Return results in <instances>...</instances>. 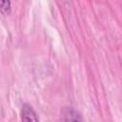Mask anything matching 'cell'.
<instances>
[{
  "instance_id": "cell-1",
  "label": "cell",
  "mask_w": 122,
  "mask_h": 122,
  "mask_svg": "<svg viewBox=\"0 0 122 122\" xmlns=\"http://www.w3.org/2000/svg\"><path fill=\"white\" fill-rule=\"evenodd\" d=\"M21 119L23 121H39V118L32 109V107L27 103L23 104L21 109Z\"/></svg>"
},
{
  "instance_id": "cell-2",
  "label": "cell",
  "mask_w": 122,
  "mask_h": 122,
  "mask_svg": "<svg viewBox=\"0 0 122 122\" xmlns=\"http://www.w3.org/2000/svg\"><path fill=\"white\" fill-rule=\"evenodd\" d=\"M61 113H62V120H65V121H80V120H82L80 113L71 108L63 109Z\"/></svg>"
},
{
  "instance_id": "cell-3",
  "label": "cell",
  "mask_w": 122,
  "mask_h": 122,
  "mask_svg": "<svg viewBox=\"0 0 122 122\" xmlns=\"http://www.w3.org/2000/svg\"><path fill=\"white\" fill-rule=\"evenodd\" d=\"M1 11L3 14H9L10 11V0H1Z\"/></svg>"
}]
</instances>
